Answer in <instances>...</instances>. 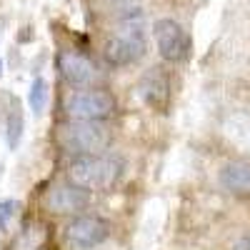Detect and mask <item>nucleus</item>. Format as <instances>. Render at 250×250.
<instances>
[{
  "label": "nucleus",
  "instance_id": "9b49d317",
  "mask_svg": "<svg viewBox=\"0 0 250 250\" xmlns=\"http://www.w3.org/2000/svg\"><path fill=\"white\" fill-rule=\"evenodd\" d=\"M28 103H30V110L35 115H40V113L45 110V105H48V83H45V78H35L33 80Z\"/></svg>",
  "mask_w": 250,
  "mask_h": 250
},
{
  "label": "nucleus",
  "instance_id": "423d86ee",
  "mask_svg": "<svg viewBox=\"0 0 250 250\" xmlns=\"http://www.w3.org/2000/svg\"><path fill=\"white\" fill-rule=\"evenodd\" d=\"M58 70L62 80L73 88H90L100 80V68L78 50H60L58 53Z\"/></svg>",
  "mask_w": 250,
  "mask_h": 250
},
{
  "label": "nucleus",
  "instance_id": "4468645a",
  "mask_svg": "<svg viewBox=\"0 0 250 250\" xmlns=\"http://www.w3.org/2000/svg\"><path fill=\"white\" fill-rule=\"evenodd\" d=\"M235 250H250V238H245V240H240V243L235 245Z\"/></svg>",
  "mask_w": 250,
  "mask_h": 250
},
{
  "label": "nucleus",
  "instance_id": "f8f14e48",
  "mask_svg": "<svg viewBox=\"0 0 250 250\" xmlns=\"http://www.w3.org/2000/svg\"><path fill=\"white\" fill-rule=\"evenodd\" d=\"M20 135H23V113H20V108L15 105L13 113L8 115V145H10L13 150L18 148Z\"/></svg>",
  "mask_w": 250,
  "mask_h": 250
},
{
  "label": "nucleus",
  "instance_id": "0eeeda50",
  "mask_svg": "<svg viewBox=\"0 0 250 250\" xmlns=\"http://www.w3.org/2000/svg\"><path fill=\"white\" fill-rule=\"evenodd\" d=\"M110 235V223L103 220L98 215H80L68 223L65 228V240L73 248H95L100 243H105Z\"/></svg>",
  "mask_w": 250,
  "mask_h": 250
},
{
  "label": "nucleus",
  "instance_id": "39448f33",
  "mask_svg": "<svg viewBox=\"0 0 250 250\" xmlns=\"http://www.w3.org/2000/svg\"><path fill=\"white\" fill-rule=\"evenodd\" d=\"M153 35H155V45L158 53L163 55V60L168 62H183L190 53V38L183 30L180 23L170 18H163L153 25Z\"/></svg>",
  "mask_w": 250,
  "mask_h": 250
},
{
  "label": "nucleus",
  "instance_id": "ddd939ff",
  "mask_svg": "<svg viewBox=\"0 0 250 250\" xmlns=\"http://www.w3.org/2000/svg\"><path fill=\"white\" fill-rule=\"evenodd\" d=\"M13 215H15V203L13 200H3L0 203V230H5Z\"/></svg>",
  "mask_w": 250,
  "mask_h": 250
},
{
  "label": "nucleus",
  "instance_id": "9d476101",
  "mask_svg": "<svg viewBox=\"0 0 250 250\" xmlns=\"http://www.w3.org/2000/svg\"><path fill=\"white\" fill-rule=\"evenodd\" d=\"M220 183L228 193L238 198H250V163L248 160L228 163L220 170Z\"/></svg>",
  "mask_w": 250,
  "mask_h": 250
},
{
  "label": "nucleus",
  "instance_id": "1a4fd4ad",
  "mask_svg": "<svg viewBox=\"0 0 250 250\" xmlns=\"http://www.w3.org/2000/svg\"><path fill=\"white\" fill-rule=\"evenodd\" d=\"M140 95L153 110H165L170 103V78L163 73V68H153L140 80Z\"/></svg>",
  "mask_w": 250,
  "mask_h": 250
},
{
  "label": "nucleus",
  "instance_id": "f03ea898",
  "mask_svg": "<svg viewBox=\"0 0 250 250\" xmlns=\"http://www.w3.org/2000/svg\"><path fill=\"white\" fill-rule=\"evenodd\" d=\"M113 135L100 120H68L58 125L55 130V143L62 153L70 155H90V153H103L110 145Z\"/></svg>",
  "mask_w": 250,
  "mask_h": 250
},
{
  "label": "nucleus",
  "instance_id": "6e6552de",
  "mask_svg": "<svg viewBox=\"0 0 250 250\" xmlns=\"http://www.w3.org/2000/svg\"><path fill=\"white\" fill-rule=\"evenodd\" d=\"M88 203H90V193L83 190L75 183L55 185L45 193V210H50L55 215H75L78 210L88 208Z\"/></svg>",
  "mask_w": 250,
  "mask_h": 250
},
{
  "label": "nucleus",
  "instance_id": "7ed1b4c3",
  "mask_svg": "<svg viewBox=\"0 0 250 250\" xmlns=\"http://www.w3.org/2000/svg\"><path fill=\"white\" fill-rule=\"evenodd\" d=\"M105 60L115 68L133 65L145 55V30H143V15L128 13L115 28V33L105 43Z\"/></svg>",
  "mask_w": 250,
  "mask_h": 250
},
{
  "label": "nucleus",
  "instance_id": "2eb2a0df",
  "mask_svg": "<svg viewBox=\"0 0 250 250\" xmlns=\"http://www.w3.org/2000/svg\"><path fill=\"white\" fill-rule=\"evenodd\" d=\"M0 75H3V60H0Z\"/></svg>",
  "mask_w": 250,
  "mask_h": 250
},
{
  "label": "nucleus",
  "instance_id": "f257e3e1",
  "mask_svg": "<svg viewBox=\"0 0 250 250\" xmlns=\"http://www.w3.org/2000/svg\"><path fill=\"white\" fill-rule=\"evenodd\" d=\"M123 160L115 155H105V153H90V155H75L70 168H68V178L70 183L80 185L88 193H103L120 180L123 175Z\"/></svg>",
  "mask_w": 250,
  "mask_h": 250
},
{
  "label": "nucleus",
  "instance_id": "20e7f679",
  "mask_svg": "<svg viewBox=\"0 0 250 250\" xmlns=\"http://www.w3.org/2000/svg\"><path fill=\"white\" fill-rule=\"evenodd\" d=\"M118 110V100L113 93L103 88H80L65 98V113L73 120H105Z\"/></svg>",
  "mask_w": 250,
  "mask_h": 250
}]
</instances>
